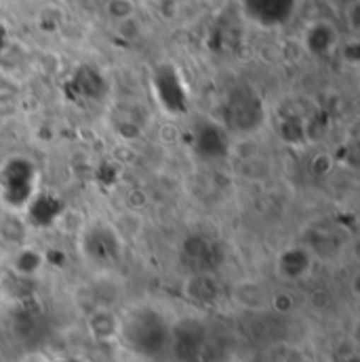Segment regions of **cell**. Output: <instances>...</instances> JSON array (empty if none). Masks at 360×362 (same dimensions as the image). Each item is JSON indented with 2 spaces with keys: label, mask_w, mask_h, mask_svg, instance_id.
<instances>
[{
  "label": "cell",
  "mask_w": 360,
  "mask_h": 362,
  "mask_svg": "<svg viewBox=\"0 0 360 362\" xmlns=\"http://www.w3.org/2000/svg\"><path fill=\"white\" fill-rule=\"evenodd\" d=\"M0 189H2L4 200L11 206H15V209L28 206V202L36 194L34 165L23 156L8 158L0 169Z\"/></svg>",
  "instance_id": "obj_1"
},
{
  "label": "cell",
  "mask_w": 360,
  "mask_h": 362,
  "mask_svg": "<svg viewBox=\"0 0 360 362\" xmlns=\"http://www.w3.org/2000/svg\"><path fill=\"white\" fill-rule=\"evenodd\" d=\"M152 87L161 105L171 114H183L187 110V93L181 83L180 74L173 66L163 64L154 70Z\"/></svg>",
  "instance_id": "obj_2"
},
{
  "label": "cell",
  "mask_w": 360,
  "mask_h": 362,
  "mask_svg": "<svg viewBox=\"0 0 360 362\" xmlns=\"http://www.w3.org/2000/svg\"><path fill=\"white\" fill-rule=\"evenodd\" d=\"M240 4L253 23L262 28H278L293 17L297 0H240Z\"/></svg>",
  "instance_id": "obj_3"
},
{
  "label": "cell",
  "mask_w": 360,
  "mask_h": 362,
  "mask_svg": "<svg viewBox=\"0 0 360 362\" xmlns=\"http://www.w3.org/2000/svg\"><path fill=\"white\" fill-rule=\"evenodd\" d=\"M194 150L204 160H217L228 154V135L213 120H200L194 129Z\"/></svg>",
  "instance_id": "obj_4"
},
{
  "label": "cell",
  "mask_w": 360,
  "mask_h": 362,
  "mask_svg": "<svg viewBox=\"0 0 360 362\" xmlns=\"http://www.w3.org/2000/svg\"><path fill=\"white\" fill-rule=\"evenodd\" d=\"M122 238L116 230L105 226H95L85 234V251L97 264H112L120 257Z\"/></svg>",
  "instance_id": "obj_5"
},
{
  "label": "cell",
  "mask_w": 360,
  "mask_h": 362,
  "mask_svg": "<svg viewBox=\"0 0 360 362\" xmlns=\"http://www.w3.org/2000/svg\"><path fill=\"white\" fill-rule=\"evenodd\" d=\"M228 112L232 124H236L238 129H251L262 120V101L255 95L240 90L230 97Z\"/></svg>",
  "instance_id": "obj_6"
},
{
  "label": "cell",
  "mask_w": 360,
  "mask_h": 362,
  "mask_svg": "<svg viewBox=\"0 0 360 362\" xmlns=\"http://www.w3.org/2000/svg\"><path fill=\"white\" fill-rule=\"evenodd\" d=\"M276 266H278V272L284 278H289V280H301V278H306L312 272L314 257L303 247H289V249H284L278 255Z\"/></svg>",
  "instance_id": "obj_7"
},
{
  "label": "cell",
  "mask_w": 360,
  "mask_h": 362,
  "mask_svg": "<svg viewBox=\"0 0 360 362\" xmlns=\"http://www.w3.org/2000/svg\"><path fill=\"white\" fill-rule=\"evenodd\" d=\"M28 211L36 226H51L62 213V202L57 200L55 194L40 192V194H34V198L28 202Z\"/></svg>",
  "instance_id": "obj_8"
},
{
  "label": "cell",
  "mask_w": 360,
  "mask_h": 362,
  "mask_svg": "<svg viewBox=\"0 0 360 362\" xmlns=\"http://www.w3.org/2000/svg\"><path fill=\"white\" fill-rule=\"evenodd\" d=\"M232 297L240 308L251 310V312L262 310L268 303V295H266L264 286L255 280H240L238 284H234Z\"/></svg>",
  "instance_id": "obj_9"
},
{
  "label": "cell",
  "mask_w": 360,
  "mask_h": 362,
  "mask_svg": "<svg viewBox=\"0 0 360 362\" xmlns=\"http://www.w3.org/2000/svg\"><path fill=\"white\" fill-rule=\"evenodd\" d=\"M335 42H337V32L333 30V25L325 21L312 23L306 32V47L314 55H327L335 47Z\"/></svg>",
  "instance_id": "obj_10"
},
{
  "label": "cell",
  "mask_w": 360,
  "mask_h": 362,
  "mask_svg": "<svg viewBox=\"0 0 360 362\" xmlns=\"http://www.w3.org/2000/svg\"><path fill=\"white\" fill-rule=\"evenodd\" d=\"M185 291L196 303H211L217 297V284L207 272H196L194 276H190Z\"/></svg>",
  "instance_id": "obj_11"
},
{
  "label": "cell",
  "mask_w": 360,
  "mask_h": 362,
  "mask_svg": "<svg viewBox=\"0 0 360 362\" xmlns=\"http://www.w3.org/2000/svg\"><path fill=\"white\" fill-rule=\"evenodd\" d=\"M120 320L105 308L97 310L89 318V331L97 339H112L120 333Z\"/></svg>",
  "instance_id": "obj_12"
},
{
  "label": "cell",
  "mask_w": 360,
  "mask_h": 362,
  "mask_svg": "<svg viewBox=\"0 0 360 362\" xmlns=\"http://www.w3.org/2000/svg\"><path fill=\"white\" fill-rule=\"evenodd\" d=\"M74 87L81 90L85 97L97 99L105 90V83H103V78L99 76L97 70H93V68H81L74 74Z\"/></svg>",
  "instance_id": "obj_13"
},
{
  "label": "cell",
  "mask_w": 360,
  "mask_h": 362,
  "mask_svg": "<svg viewBox=\"0 0 360 362\" xmlns=\"http://www.w3.org/2000/svg\"><path fill=\"white\" fill-rule=\"evenodd\" d=\"M42 264H45V257L34 247H23L15 255V259H13V268L19 272V274H23V276L36 274V272L42 268Z\"/></svg>",
  "instance_id": "obj_14"
},
{
  "label": "cell",
  "mask_w": 360,
  "mask_h": 362,
  "mask_svg": "<svg viewBox=\"0 0 360 362\" xmlns=\"http://www.w3.org/2000/svg\"><path fill=\"white\" fill-rule=\"evenodd\" d=\"M280 129H282V137L289 144H301L306 137V127L299 118H286Z\"/></svg>",
  "instance_id": "obj_15"
},
{
  "label": "cell",
  "mask_w": 360,
  "mask_h": 362,
  "mask_svg": "<svg viewBox=\"0 0 360 362\" xmlns=\"http://www.w3.org/2000/svg\"><path fill=\"white\" fill-rule=\"evenodd\" d=\"M108 13L114 19H129L131 13H133V2L131 0H110Z\"/></svg>",
  "instance_id": "obj_16"
},
{
  "label": "cell",
  "mask_w": 360,
  "mask_h": 362,
  "mask_svg": "<svg viewBox=\"0 0 360 362\" xmlns=\"http://www.w3.org/2000/svg\"><path fill=\"white\" fill-rule=\"evenodd\" d=\"M272 305H274V310H278L280 314H286V312L293 308V299H291L286 293H280V295L272 297Z\"/></svg>",
  "instance_id": "obj_17"
},
{
  "label": "cell",
  "mask_w": 360,
  "mask_h": 362,
  "mask_svg": "<svg viewBox=\"0 0 360 362\" xmlns=\"http://www.w3.org/2000/svg\"><path fill=\"white\" fill-rule=\"evenodd\" d=\"M2 42H4V28L0 25V47H2Z\"/></svg>",
  "instance_id": "obj_18"
}]
</instances>
